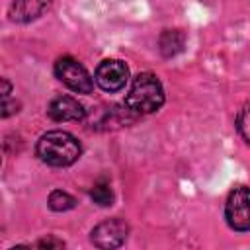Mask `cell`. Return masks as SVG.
<instances>
[{
    "label": "cell",
    "instance_id": "obj_13",
    "mask_svg": "<svg viewBox=\"0 0 250 250\" xmlns=\"http://www.w3.org/2000/svg\"><path fill=\"white\" fill-rule=\"evenodd\" d=\"M37 246L39 248H62L64 242L62 240H57V238H43V240L37 242Z\"/></svg>",
    "mask_w": 250,
    "mask_h": 250
},
{
    "label": "cell",
    "instance_id": "obj_11",
    "mask_svg": "<svg viewBox=\"0 0 250 250\" xmlns=\"http://www.w3.org/2000/svg\"><path fill=\"white\" fill-rule=\"evenodd\" d=\"M90 197L94 199V203H98V205H102V207H107V205L113 203V191H111V188H109L107 182H98V184H94V188H92V191H90Z\"/></svg>",
    "mask_w": 250,
    "mask_h": 250
},
{
    "label": "cell",
    "instance_id": "obj_3",
    "mask_svg": "<svg viewBox=\"0 0 250 250\" xmlns=\"http://www.w3.org/2000/svg\"><path fill=\"white\" fill-rule=\"evenodd\" d=\"M225 219L232 230L244 232L250 230V188L238 186L234 188L225 203Z\"/></svg>",
    "mask_w": 250,
    "mask_h": 250
},
{
    "label": "cell",
    "instance_id": "obj_1",
    "mask_svg": "<svg viewBox=\"0 0 250 250\" xmlns=\"http://www.w3.org/2000/svg\"><path fill=\"white\" fill-rule=\"evenodd\" d=\"M82 146L74 135L66 131H49L37 141V156L55 168H64L80 158Z\"/></svg>",
    "mask_w": 250,
    "mask_h": 250
},
{
    "label": "cell",
    "instance_id": "obj_14",
    "mask_svg": "<svg viewBox=\"0 0 250 250\" xmlns=\"http://www.w3.org/2000/svg\"><path fill=\"white\" fill-rule=\"evenodd\" d=\"M10 92H12V86L6 78H2V100H8L10 98Z\"/></svg>",
    "mask_w": 250,
    "mask_h": 250
},
{
    "label": "cell",
    "instance_id": "obj_6",
    "mask_svg": "<svg viewBox=\"0 0 250 250\" xmlns=\"http://www.w3.org/2000/svg\"><path fill=\"white\" fill-rule=\"evenodd\" d=\"M127 234H129V225L123 219H107L92 229L90 240L98 248L111 250V248H119L127 240Z\"/></svg>",
    "mask_w": 250,
    "mask_h": 250
},
{
    "label": "cell",
    "instance_id": "obj_2",
    "mask_svg": "<svg viewBox=\"0 0 250 250\" xmlns=\"http://www.w3.org/2000/svg\"><path fill=\"white\" fill-rule=\"evenodd\" d=\"M164 104V88L160 80L150 72H141L133 78L129 94L125 96V105L135 113L158 111Z\"/></svg>",
    "mask_w": 250,
    "mask_h": 250
},
{
    "label": "cell",
    "instance_id": "obj_12",
    "mask_svg": "<svg viewBox=\"0 0 250 250\" xmlns=\"http://www.w3.org/2000/svg\"><path fill=\"white\" fill-rule=\"evenodd\" d=\"M236 129L240 133V137L246 141V145H250V104L242 105V109L236 115Z\"/></svg>",
    "mask_w": 250,
    "mask_h": 250
},
{
    "label": "cell",
    "instance_id": "obj_9",
    "mask_svg": "<svg viewBox=\"0 0 250 250\" xmlns=\"http://www.w3.org/2000/svg\"><path fill=\"white\" fill-rule=\"evenodd\" d=\"M184 43H186V35L180 29H166L158 41L164 57H174L176 53H180L184 49Z\"/></svg>",
    "mask_w": 250,
    "mask_h": 250
},
{
    "label": "cell",
    "instance_id": "obj_10",
    "mask_svg": "<svg viewBox=\"0 0 250 250\" xmlns=\"http://www.w3.org/2000/svg\"><path fill=\"white\" fill-rule=\"evenodd\" d=\"M49 207L53 209V211H68V209H72L74 205H76V199L70 195V193H66V191H62V189H53L51 193H49Z\"/></svg>",
    "mask_w": 250,
    "mask_h": 250
},
{
    "label": "cell",
    "instance_id": "obj_7",
    "mask_svg": "<svg viewBox=\"0 0 250 250\" xmlns=\"http://www.w3.org/2000/svg\"><path fill=\"white\" fill-rule=\"evenodd\" d=\"M47 115L53 119V121H59V123H64V121H82L84 115H86V109L84 105L72 98V96H57L51 100L49 107H47Z\"/></svg>",
    "mask_w": 250,
    "mask_h": 250
},
{
    "label": "cell",
    "instance_id": "obj_4",
    "mask_svg": "<svg viewBox=\"0 0 250 250\" xmlns=\"http://www.w3.org/2000/svg\"><path fill=\"white\" fill-rule=\"evenodd\" d=\"M55 76L76 94H90L94 88L88 70L72 57H61L55 62Z\"/></svg>",
    "mask_w": 250,
    "mask_h": 250
},
{
    "label": "cell",
    "instance_id": "obj_8",
    "mask_svg": "<svg viewBox=\"0 0 250 250\" xmlns=\"http://www.w3.org/2000/svg\"><path fill=\"white\" fill-rule=\"evenodd\" d=\"M53 0H14L10 6V16L18 23H27L37 20Z\"/></svg>",
    "mask_w": 250,
    "mask_h": 250
},
{
    "label": "cell",
    "instance_id": "obj_5",
    "mask_svg": "<svg viewBox=\"0 0 250 250\" xmlns=\"http://www.w3.org/2000/svg\"><path fill=\"white\" fill-rule=\"evenodd\" d=\"M94 80L104 92L113 94V92H119L125 88V84L129 80V68L119 59H105L98 64Z\"/></svg>",
    "mask_w": 250,
    "mask_h": 250
}]
</instances>
